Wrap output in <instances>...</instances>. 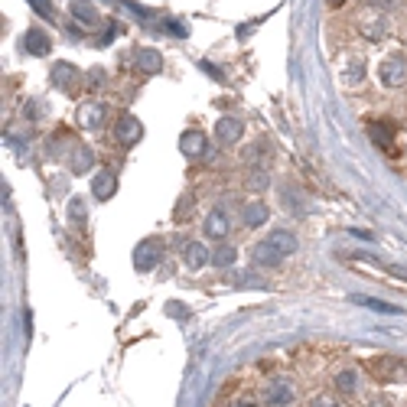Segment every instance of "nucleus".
Instances as JSON below:
<instances>
[{
  "instance_id": "1",
  "label": "nucleus",
  "mask_w": 407,
  "mask_h": 407,
  "mask_svg": "<svg viewBox=\"0 0 407 407\" xmlns=\"http://www.w3.org/2000/svg\"><path fill=\"white\" fill-rule=\"evenodd\" d=\"M369 371H371V378L381 381V384H391V381H398V378H407V365L401 359H394V355L369 359Z\"/></svg>"
},
{
  "instance_id": "2",
  "label": "nucleus",
  "mask_w": 407,
  "mask_h": 407,
  "mask_svg": "<svg viewBox=\"0 0 407 407\" xmlns=\"http://www.w3.org/2000/svg\"><path fill=\"white\" fill-rule=\"evenodd\" d=\"M163 254V241L160 238H147L137 245V251H134V268L137 270H154L157 261H160Z\"/></svg>"
},
{
  "instance_id": "3",
  "label": "nucleus",
  "mask_w": 407,
  "mask_h": 407,
  "mask_svg": "<svg viewBox=\"0 0 407 407\" xmlns=\"http://www.w3.org/2000/svg\"><path fill=\"white\" fill-rule=\"evenodd\" d=\"M381 85H388V88H398V85L407 82V59H401V56H391V59L381 62Z\"/></svg>"
},
{
  "instance_id": "4",
  "label": "nucleus",
  "mask_w": 407,
  "mask_h": 407,
  "mask_svg": "<svg viewBox=\"0 0 407 407\" xmlns=\"http://www.w3.org/2000/svg\"><path fill=\"white\" fill-rule=\"evenodd\" d=\"M264 245L270 248V251H277L280 258H290V254H297V248H300V241H297V235L293 231H287V228H274L264 238Z\"/></svg>"
},
{
  "instance_id": "5",
  "label": "nucleus",
  "mask_w": 407,
  "mask_h": 407,
  "mask_svg": "<svg viewBox=\"0 0 407 407\" xmlns=\"http://www.w3.org/2000/svg\"><path fill=\"white\" fill-rule=\"evenodd\" d=\"M140 134H144V127H140V121L134 115H121V121L115 124V140L121 147H134L140 140Z\"/></svg>"
},
{
  "instance_id": "6",
  "label": "nucleus",
  "mask_w": 407,
  "mask_h": 407,
  "mask_svg": "<svg viewBox=\"0 0 407 407\" xmlns=\"http://www.w3.org/2000/svg\"><path fill=\"white\" fill-rule=\"evenodd\" d=\"M264 404L268 407H287L293 404V384L290 381H270L268 388H264Z\"/></svg>"
},
{
  "instance_id": "7",
  "label": "nucleus",
  "mask_w": 407,
  "mask_h": 407,
  "mask_svg": "<svg viewBox=\"0 0 407 407\" xmlns=\"http://www.w3.org/2000/svg\"><path fill=\"white\" fill-rule=\"evenodd\" d=\"M105 115H108V108H105L101 101H85L82 108H78V127L98 131L101 124H105Z\"/></svg>"
},
{
  "instance_id": "8",
  "label": "nucleus",
  "mask_w": 407,
  "mask_h": 407,
  "mask_svg": "<svg viewBox=\"0 0 407 407\" xmlns=\"http://www.w3.org/2000/svg\"><path fill=\"white\" fill-rule=\"evenodd\" d=\"M369 137H371V144H375L378 150L391 154V150H394V124H391V121H375V124H369Z\"/></svg>"
},
{
  "instance_id": "9",
  "label": "nucleus",
  "mask_w": 407,
  "mask_h": 407,
  "mask_svg": "<svg viewBox=\"0 0 407 407\" xmlns=\"http://www.w3.org/2000/svg\"><path fill=\"white\" fill-rule=\"evenodd\" d=\"M179 150H183L189 160H199V157H206L208 150V140L202 131H186L183 137H179Z\"/></svg>"
},
{
  "instance_id": "10",
  "label": "nucleus",
  "mask_w": 407,
  "mask_h": 407,
  "mask_svg": "<svg viewBox=\"0 0 407 407\" xmlns=\"http://www.w3.org/2000/svg\"><path fill=\"white\" fill-rule=\"evenodd\" d=\"M241 134H245V124H241V117H222V121H216L218 144H238Z\"/></svg>"
},
{
  "instance_id": "11",
  "label": "nucleus",
  "mask_w": 407,
  "mask_h": 407,
  "mask_svg": "<svg viewBox=\"0 0 407 407\" xmlns=\"http://www.w3.org/2000/svg\"><path fill=\"white\" fill-rule=\"evenodd\" d=\"M92 192H95V199H111L117 192V176H115V169H98L92 179Z\"/></svg>"
},
{
  "instance_id": "12",
  "label": "nucleus",
  "mask_w": 407,
  "mask_h": 407,
  "mask_svg": "<svg viewBox=\"0 0 407 407\" xmlns=\"http://www.w3.org/2000/svg\"><path fill=\"white\" fill-rule=\"evenodd\" d=\"M134 65H137V72H144V75H157V72H163V56L157 53V49H140V53L134 56Z\"/></svg>"
},
{
  "instance_id": "13",
  "label": "nucleus",
  "mask_w": 407,
  "mask_h": 407,
  "mask_svg": "<svg viewBox=\"0 0 407 407\" xmlns=\"http://www.w3.org/2000/svg\"><path fill=\"white\" fill-rule=\"evenodd\" d=\"M75 82H78L75 65H69V62H56L53 65V85H59L62 92H75Z\"/></svg>"
},
{
  "instance_id": "14",
  "label": "nucleus",
  "mask_w": 407,
  "mask_h": 407,
  "mask_svg": "<svg viewBox=\"0 0 407 407\" xmlns=\"http://www.w3.org/2000/svg\"><path fill=\"white\" fill-rule=\"evenodd\" d=\"M241 222H245V228H261L268 222V202H248L241 208Z\"/></svg>"
},
{
  "instance_id": "15",
  "label": "nucleus",
  "mask_w": 407,
  "mask_h": 407,
  "mask_svg": "<svg viewBox=\"0 0 407 407\" xmlns=\"http://www.w3.org/2000/svg\"><path fill=\"white\" fill-rule=\"evenodd\" d=\"M206 235H208V238H216V241L228 238V216H225L222 208L208 212V218H206Z\"/></svg>"
},
{
  "instance_id": "16",
  "label": "nucleus",
  "mask_w": 407,
  "mask_h": 407,
  "mask_svg": "<svg viewBox=\"0 0 407 407\" xmlns=\"http://www.w3.org/2000/svg\"><path fill=\"white\" fill-rule=\"evenodd\" d=\"M361 33L369 39H384V33H388V23H384V16L381 14H365L361 16Z\"/></svg>"
},
{
  "instance_id": "17",
  "label": "nucleus",
  "mask_w": 407,
  "mask_h": 407,
  "mask_svg": "<svg viewBox=\"0 0 407 407\" xmlns=\"http://www.w3.org/2000/svg\"><path fill=\"white\" fill-rule=\"evenodd\" d=\"M69 166H72V173H75V176L88 173V169L95 166V150H92V147H75V154H72Z\"/></svg>"
},
{
  "instance_id": "18",
  "label": "nucleus",
  "mask_w": 407,
  "mask_h": 407,
  "mask_svg": "<svg viewBox=\"0 0 407 407\" xmlns=\"http://www.w3.org/2000/svg\"><path fill=\"white\" fill-rule=\"evenodd\" d=\"M23 43H26V53H33V56H46L49 46H53V43H49V36L39 30V26H33V30L26 33Z\"/></svg>"
},
{
  "instance_id": "19",
  "label": "nucleus",
  "mask_w": 407,
  "mask_h": 407,
  "mask_svg": "<svg viewBox=\"0 0 407 407\" xmlns=\"http://www.w3.org/2000/svg\"><path fill=\"white\" fill-rule=\"evenodd\" d=\"M183 261H186V268L189 270H199L202 264L208 261V251L199 245V241H189V245L183 248Z\"/></svg>"
},
{
  "instance_id": "20",
  "label": "nucleus",
  "mask_w": 407,
  "mask_h": 407,
  "mask_svg": "<svg viewBox=\"0 0 407 407\" xmlns=\"http://www.w3.org/2000/svg\"><path fill=\"white\" fill-rule=\"evenodd\" d=\"M72 16H75L82 26H98V10H95L92 4H85V0L72 4Z\"/></svg>"
},
{
  "instance_id": "21",
  "label": "nucleus",
  "mask_w": 407,
  "mask_h": 407,
  "mask_svg": "<svg viewBox=\"0 0 407 407\" xmlns=\"http://www.w3.org/2000/svg\"><path fill=\"white\" fill-rule=\"evenodd\" d=\"M336 391H339V394H346V398H349V394L359 391V371H355V369L339 371V375H336Z\"/></svg>"
},
{
  "instance_id": "22",
  "label": "nucleus",
  "mask_w": 407,
  "mask_h": 407,
  "mask_svg": "<svg viewBox=\"0 0 407 407\" xmlns=\"http://www.w3.org/2000/svg\"><path fill=\"white\" fill-rule=\"evenodd\" d=\"M280 261H284V258H280L277 251H270L264 241H258V245H254V264H261V268L268 264V268H274V264H280Z\"/></svg>"
},
{
  "instance_id": "23",
  "label": "nucleus",
  "mask_w": 407,
  "mask_h": 407,
  "mask_svg": "<svg viewBox=\"0 0 407 407\" xmlns=\"http://www.w3.org/2000/svg\"><path fill=\"white\" fill-rule=\"evenodd\" d=\"M69 218L75 228H85V222H88V208H85V199L82 196H75V199L69 202Z\"/></svg>"
},
{
  "instance_id": "24",
  "label": "nucleus",
  "mask_w": 407,
  "mask_h": 407,
  "mask_svg": "<svg viewBox=\"0 0 407 407\" xmlns=\"http://www.w3.org/2000/svg\"><path fill=\"white\" fill-rule=\"evenodd\" d=\"M355 303H361V307H369V310H375V313H404L401 307H391V303H384V300H371V297H352Z\"/></svg>"
},
{
  "instance_id": "25",
  "label": "nucleus",
  "mask_w": 407,
  "mask_h": 407,
  "mask_svg": "<svg viewBox=\"0 0 407 407\" xmlns=\"http://www.w3.org/2000/svg\"><path fill=\"white\" fill-rule=\"evenodd\" d=\"M212 261H216L218 268H228V264H235V251H231V248H218V251L212 254Z\"/></svg>"
},
{
  "instance_id": "26",
  "label": "nucleus",
  "mask_w": 407,
  "mask_h": 407,
  "mask_svg": "<svg viewBox=\"0 0 407 407\" xmlns=\"http://www.w3.org/2000/svg\"><path fill=\"white\" fill-rule=\"evenodd\" d=\"M310 407H342L336 398H329V394H319V398L310 401Z\"/></svg>"
},
{
  "instance_id": "27",
  "label": "nucleus",
  "mask_w": 407,
  "mask_h": 407,
  "mask_svg": "<svg viewBox=\"0 0 407 407\" xmlns=\"http://www.w3.org/2000/svg\"><path fill=\"white\" fill-rule=\"evenodd\" d=\"M30 4H33V7H36L43 16H46V20H53V16H56V10L49 7V0H30Z\"/></svg>"
},
{
  "instance_id": "28",
  "label": "nucleus",
  "mask_w": 407,
  "mask_h": 407,
  "mask_svg": "<svg viewBox=\"0 0 407 407\" xmlns=\"http://www.w3.org/2000/svg\"><path fill=\"white\" fill-rule=\"evenodd\" d=\"M46 115V105H26V117H43Z\"/></svg>"
},
{
  "instance_id": "29",
  "label": "nucleus",
  "mask_w": 407,
  "mask_h": 407,
  "mask_svg": "<svg viewBox=\"0 0 407 407\" xmlns=\"http://www.w3.org/2000/svg\"><path fill=\"white\" fill-rule=\"evenodd\" d=\"M88 82H92L95 88H98V85L105 82V69H92V75H88Z\"/></svg>"
},
{
  "instance_id": "30",
  "label": "nucleus",
  "mask_w": 407,
  "mask_h": 407,
  "mask_svg": "<svg viewBox=\"0 0 407 407\" xmlns=\"http://www.w3.org/2000/svg\"><path fill=\"white\" fill-rule=\"evenodd\" d=\"M369 4H375V7H398L401 0H369Z\"/></svg>"
},
{
  "instance_id": "31",
  "label": "nucleus",
  "mask_w": 407,
  "mask_h": 407,
  "mask_svg": "<svg viewBox=\"0 0 407 407\" xmlns=\"http://www.w3.org/2000/svg\"><path fill=\"white\" fill-rule=\"evenodd\" d=\"M329 4H332V7H339V4H346V0H329Z\"/></svg>"
},
{
  "instance_id": "32",
  "label": "nucleus",
  "mask_w": 407,
  "mask_h": 407,
  "mask_svg": "<svg viewBox=\"0 0 407 407\" xmlns=\"http://www.w3.org/2000/svg\"><path fill=\"white\" fill-rule=\"evenodd\" d=\"M231 407H251V404H248V401H241V404H231Z\"/></svg>"
}]
</instances>
